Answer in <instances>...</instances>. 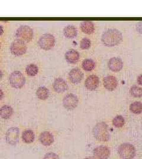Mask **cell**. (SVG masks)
Segmentation results:
<instances>
[{"label":"cell","instance_id":"25","mask_svg":"<svg viewBox=\"0 0 142 159\" xmlns=\"http://www.w3.org/2000/svg\"><path fill=\"white\" fill-rule=\"evenodd\" d=\"M131 112L136 114H139L142 113V103L140 102H135L131 103L130 106Z\"/></svg>","mask_w":142,"mask_h":159},{"label":"cell","instance_id":"34","mask_svg":"<svg viewBox=\"0 0 142 159\" xmlns=\"http://www.w3.org/2000/svg\"><path fill=\"white\" fill-rule=\"evenodd\" d=\"M3 75H4V73H3L2 71L0 70V80L2 78V77H3Z\"/></svg>","mask_w":142,"mask_h":159},{"label":"cell","instance_id":"29","mask_svg":"<svg viewBox=\"0 0 142 159\" xmlns=\"http://www.w3.org/2000/svg\"><path fill=\"white\" fill-rule=\"evenodd\" d=\"M43 159H60L59 156L55 153H48L46 154Z\"/></svg>","mask_w":142,"mask_h":159},{"label":"cell","instance_id":"6","mask_svg":"<svg viewBox=\"0 0 142 159\" xmlns=\"http://www.w3.org/2000/svg\"><path fill=\"white\" fill-rule=\"evenodd\" d=\"M27 48L25 42L16 39L12 42L10 50L12 55L15 56H21L26 52Z\"/></svg>","mask_w":142,"mask_h":159},{"label":"cell","instance_id":"31","mask_svg":"<svg viewBox=\"0 0 142 159\" xmlns=\"http://www.w3.org/2000/svg\"><path fill=\"white\" fill-rule=\"evenodd\" d=\"M137 83L139 84L142 85V74L137 77Z\"/></svg>","mask_w":142,"mask_h":159},{"label":"cell","instance_id":"12","mask_svg":"<svg viewBox=\"0 0 142 159\" xmlns=\"http://www.w3.org/2000/svg\"><path fill=\"white\" fill-rule=\"evenodd\" d=\"M53 88L57 93H62L68 90V85L65 80L59 77L55 80L53 83Z\"/></svg>","mask_w":142,"mask_h":159},{"label":"cell","instance_id":"22","mask_svg":"<svg viewBox=\"0 0 142 159\" xmlns=\"http://www.w3.org/2000/svg\"><path fill=\"white\" fill-rule=\"evenodd\" d=\"M36 94L38 98L42 100H45L49 97V91L45 86H41L38 88Z\"/></svg>","mask_w":142,"mask_h":159},{"label":"cell","instance_id":"33","mask_svg":"<svg viewBox=\"0 0 142 159\" xmlns=\"http://www.w3.org/2000/svg\"><path fill=\"white\" fill-rule=\"evenodd\" d=\"M4 33V28L2 25H0V36Z\"/></svg>","mask_w":142,"mask_h":159},{"label":"cell","instance_id":"19","mask_svg":"<svg viewBox=\"0 0 142 159\" xmlns=\"http://www.w3.org/2000/svg\"><path fill=\"white\" fill-rule=\"evenodd\" d=\"M63 34L68 39H74L78 35V30L74 25H68L63 29Z\"/></svg>","mask_w":142,"mask_h":159},{"label":"cell","instance_id":"15","mask_svg":"<svg viewBox=\"0 0 142 159\" xmlns=\"http://www.w3.org/2000/svg\"><path fill=\"white\" fill-rule=\"evenodd\" d=\"M104 87L108 91H113L118 85V81L113 75H108L103 80Z\"/></svg>","mask_w":142,"mask_h":159},{"label":"cell","instance_id":"3","mask_svg":"<svg viewBox=\"0 0 142 159\" xmlns=\"http://www.w3.org/2000/svg\"><path fill=\"white\" fill-rule=\"evenodd\" d=\"M15 36L18 40H22L25 43L30 42L33 40L34 33L30 26L23 25L20 26L15 33Z\"/></svg>","mask_w":142,"mask_h":159},{"label":"cell","instance_id":"28","mask_svg":"<svg viewBox=\"0 0 142 159\" xmlns=\"http://www.w3.org/2000/svg\"><path fill=\"white\" fill-rule=\"evenodd\" d=\"M91 46V41L88 38L82 39L80 42V48L82 50H88Z\"/></svg>","mask_w":142,"mask_h":159},{"label":"cell","instance_id":"11","mask_svg":"<svg viewBox=\"0 0 142 159\" xmlns=\"http://www.w3.org/2000/svg\"><path fill=\"white\" fill-rule=\"evenodd\" d=\"M83 78L84 74L80 68H73L69 73V79L72 83L75 84L81 83Z\"/></svg>","mask_w":142,"mask_h":159},{"label":"cell","instance_id":"30","mask_svg":"<svg viewBox=\"0 0 142 159\" xmlns=\"http://www.w3.org/2000/svg\"><path fill=\"white\" fill-rule=\"evenodd\" d=\"M136 29L137 33L142 34V21H139L136 24Z\"/></svg>","mask_w":142,"mask_h":159},{"label":"cell","instance_id":"8","mask_svg":"<svg viewBox=\"0 0 142 159\" xmlns=\"http://www.w3.org/2000/svg\"><path fill=\"white\" fill-rule=\"evenodd\" d=\"M20 130L16 127L9 128L6 133V141L7 144L14 146L19 141Z\"/></svg>","mask_w":142,"mask_h":159},{"label":"cell","instance_id":"17","mask_svg":"<svg viewBox=\"0 0 142 159\" xmlns=\"http://www.w3.org/2000/svg\"><path fill=\"white\" fill-rule=\"evenodd\" d=\"M80 53L74 49L69 50L65 54V58L66 61L71 64L77 63L80 60Z\"/></svg>","mask_w":142,"mask_h":159},{"label":"cell","instance_id":"36","mask_svg":"<svg viewBox=\"0 0 142 159\" xmlns=\"http://www.w3.org/2000/svg\"><path fill=\"white\" fill-rule=\"evenodd\" d=\"M1 43H0V48H1Z\"/></svg>","mask_w":142,"mask_h":159},{"label":"cell","instance_id":"7","mask_svg":"<svg viewBox=\"0 0 142 159\" xmlns=\"http://www.w3.org/2000/svg\"><path fill=\"white\" fill-rule=\"evenodd\" d=\"M38 44L44 50H51L55 45V38L52 34H43L39 40Z\"/></svg>","mask_w":142,"mask_h":159},{"label":"cell","instance_id":"27","mask_svg":"<svg viewBox=\"0 0 142 159\" xmlns=\"http://www.w3.org/2000/svg\"><path fill=\"white\" fill-rule=\"evenodd\" d=\"M130 93L134 97H142V88L137 85H133L130 89Z\"/></svg>","mask_w":142,"mask_h":159},{"label":"cell","instance_id":"13","mask_svg":"<svg viewBox=\"0 0 142 159\" xmlns=\"http://www.w3.org/2000/svg\"><path fill=\"white\" fill-rule=\"evenodd\" d=\"M109 69L113 72H119L123 67V62L119 57H113L108 61Z\"/></svg>","mask_w":142,"mask_h":159},{"label":"cell","instance_id":"5","mask_svg":"<svg viewBox=\"0 0 142 159\" xmlns=\"http://www.w3.org/2000/svg\"><path fill=\"white\" fill-rule=\"evenodd\" d=\"M9 82L12 87L16 89H20L25 84L26 79L20 71H15L10 75Z\"/></svg>","mask_w":142,"mask_h":159},{"label":"cell","instance_id":"9","mask_svg":"<svg viewBox=\"0 0 142 159\" xmlns=\"http://www.w3.org/2000/svg\"><path fill=\"white\" fill-rule=\"evenodd\" d=\"M78 98L74 94L70 93L64 97L63 99V106L68 110H72L78 106Z\"/></svg>","mask_w":142,"mask_h":159},{"label":"cell","instance_id":"20","mask_svg":"<svg viewBox=\"0 0 142 159\" xmlns=\"http://www.w3.org/2000/svg\"><path fill=\"white\" fill-rule=\"evenodd\" d=\"M13 114V109L8 105L2 106L0 108V116L4 120L9 119Z\"/></svg>","mask_w":142,"mask_h":159},{"label":"cell","instance_id":"23","mask_svg":"<svg viewBox=\"0 0 142 159\" xmlns=\"http://www.w3.org/2000/svg\"><path fill=\"white\" fill-rule=\"evenodd\" d=\"M82 67L86 71H91L95 67V63L90 58L85 59L82 63Z\"/></svg>","mask_w":142,"mask_h":159},{"label":"cell","instance_id":"14","mask_svg":"<svg viewBox=\"0 0 142 159\" xmlns=\"http://www.w3.org/2000/svg\"><path fill=\"white\" fill-rule=\"evenodd\" d=\"M99 83L100 80L98 77L95 75H91L85 80V86L88 90L94 91L98 87Z\"/></svg>","mask_w":142,"mask_h":159},{"label":"cell","instance_id":"10","mask_svg":"<svg viewBox=\"0 0 142 159\" xmlns=\"http://www.w3.org/2000/svg\"><path fill=\"white\" fill-rule=\"evenodd\" d=\"M93 153L97 159H107L110 156V150L106 146H100L94 148Z\"/></svg>","mask_w":142,"mask_h":159},{"label":"cell","instance_id":"16","mask_svg":"<svg viewBox=\"0 0 142 159\" xmlns=\"http://www.w3.org/2000/svg\"><path fill=\"white\" fill-rule=\"evenodd\" d=\"M39 140L43 146H49L54 142V137L51 133L45 131L41 133L39 136Z\"/></svg>","mask_w":142,"mask_h":159},{"label":"cell","instance_id":"24","mask_svg":"<svg viewBox=\"0 0 142 159\" xmlns=\"http://www.w3.org/2000/svg\"><path fill=\"white\" fill-rule=\"evenodd\" d=\"M39 72L38 67L34 64H30L26 68V73L30 77L36 76Z\"/></svg>","mask_w":142,"mask_h":159},{"label":"cell","instance_id":"1","mask_svg":"<svg viewBox=\"0 0 142 159\" xmlns=\"http://www.w3.org/2000/svg\"><path fill=\"white\" fill-rule=\"evenodd\" d=\"M123 40V34L119 30L110 29L105 31L101 37L103 44L107 47H114L119 44Z\"/></svg>","mask_w":142,"mask_h":159},{"label":"cell","instance_id":"35","mask_svg":"<svg viewBox=\"0 0 142 159\" xmlns=\"http://www.w3.org/2000/svg\"><path fill=\"white\" fill-rule=\"evenodd\" d=\"M84 159H95L94 157H86Z\"/></svg>","mask_w":142,"mask_h":159},{"label":"cell","instance_id":"26","mask_svg":"<svg viewBox=\"0 0 142 159\" xmlns=\"http://www.w3.org/2000/svg\"><path fill=\"white\" fill-rule=\"evenodd\" d=\"M125 120L121 115L115 116L113 120V125L116 128H121L125 125Z\"/></svg>","mask_w":142,"mask_h":159},{"label":"cell","instance_id":"2","mask_svg":"<svg viewBox=\"0 0 142 159\" xmlns=\"http://www.w3.org/2000/svg\"><path fill=\"white\" fill-rule=\"evenodd\" d=\"M95 139L100 142H108L110 139L108 125L105 122H100L95 125L92 130Z\"/></svg>","mask_w":142,"mask_h":159},{"label":"cell","instance_id":"21","mask_svg":"<svg viewBox=\"0 0 142 159\" xmlns=\"http://www.w3.org/2000/svg\"><path fill=\"white\" fill-rule=\"evenodd\" d=\"M22 140L27 144H30L33 142L35 139V134L33 131L32 130H26L22 133Z\"/></svg>","mask_w":142,"mask_h":159},{"label":"cell","instance_id":"4","mask_svg":"<svg viewBox=\"0 0 142 159\" xmlns=\"http://www.w3.org/2000/svg\"><path fill=\"white\" fill-rule=\"evenodd\" d=\"M117 153L121 159H133L136 156V150L132 144L125 143L120 146Z\"/></svg>","mask_w":142,"mask_h":159},{"label":"cell","instance_id":"18","mask_svg":"<svg viewBox=\"0 0 142 159\" xmlns=\"http://www.w3.org/2000/svg\"><path fill=\"white\" fill-rule=\"evenodd\" d=\"M80 28L84 33L86 34H92L95 31L94 24L90 21H82L80 25Z\"/></svg>","mask_w":142,"mask_h":159},{"label":"cell","instance_id":"32","mask_svg":"<svg viewBox=\"0 0 142 159\" xmlns=\"http://www.w3.org/2000/svg\"><path fill=\"white\" fill-rule=\"evenodd\" d=\"M3 97H4V93H3L2 90L0 89V101L2 99Z\"/></svg>","mask_w":142,"mask_h":159}]
</instances>
